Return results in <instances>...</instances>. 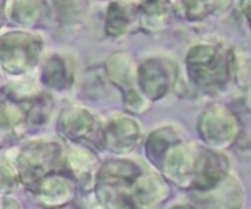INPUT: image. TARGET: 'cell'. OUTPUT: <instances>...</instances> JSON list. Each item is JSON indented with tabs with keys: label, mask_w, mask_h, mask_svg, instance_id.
I'll return each instance as SVG.
<instances>
[{
	"label": "cell",
	"mask_w": 251,
	"mask_h": 209,
	"mask_svg": "<svg viewBox=\"0 0 251 209\" xmlns=\"http://www.w3.org/2000/svg\"><path fill=\"white\" fill-rule=\"evenodd\" d=\"M7 61L9 66L14 69V72L25 71L37 61L39 53L38 42L28 34H14L12 38H7Z\"/></svg>",
	"instance_id": "obj_1"
},
{
	"label": "cell",
	"mask_w": 251,
	"mask_h": 209,
	"mask_svg": "<svg viewBox=\"0 0 251 209\" xmlns=\"http://www.w3.org/2000/svg\"><path fill=\"white\" fill-rule=\"evenodd\" d=\"M196 56H200V60L189 56L191 61V70L196 73V81L200 83H215L223 76L225 66L221 64L220 55L211 46H200L193 51Z\"/></svg>",
	"instance_id": "obj_2"
},
{
	"label": "cell",
	"mask_w": 251,
	"mask_h": 209,
	"mask_svg": "<svg viewBox=\"0 0 251 209\" xmlns=\"http://www.w3.org/2000/svg\"><path fill=\"white\" fill-rule=\"evenodd\" d=\"M140 82H141L142 91L156 99L166 93L168 75L164 68H162L158 63L150 61L142 66L140 71Z\"/></svg>",
	"instance_id": "obj_3"
},
{
	"label": "cell",
	"mask_w": 251,
	"mask_h": 209,
	"mask_svg": "<svg viewBox=\"0 0 251 209\" xmlns=\"http://www.w3.org/2000/svg\"><path fill=\"white\" fill-rule=\"evenodd\" d=\"M97 124L92 116L82 110H71V113L63 117V127L68 136L73 139H90V134H97L100 130L96 129Z\"/></svg>",
	"instance_id": "obj_4"
},
{
	"label": "cell",
	"mask_w": 251,
	"mask_h": 209,
	"mask_svg": "<svg viewBox=\"0 0 251 209\" xmlns=\"http://www.w3.org/2000/svg\"><path fill=\"white\" fill-rule=\"evenodd\" d=\"M109 134L107 139H112V146L119 151H129L135 146V141L137 139V126L135 122L129 120H120L118 122H113L109 126ZM113 148V149H114Z\"/></svg>",
	"instance_id": "obj_5"
},
{
	"label": "cell",
	"mask_w": 251,
	"mask_h": 209,
	"mask_svg": "<svg viewBox=\"0 0 251 209\" xmlns=\"http://www.w3.org/2000/svg\"><path fill=\"white\" fill-rule=\"evenodd\" d=\"M55 76L58 77L56 78V87L60 83L65 85V80H64V77L66 78L65 65H64V61L60 60L59 58H53L48 63V65L44 68V81H47L48 85L53 83Z\"/></svg>",
	"instance_id": "obj_6"
}]
</instances>
